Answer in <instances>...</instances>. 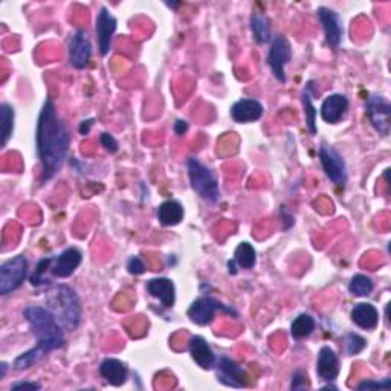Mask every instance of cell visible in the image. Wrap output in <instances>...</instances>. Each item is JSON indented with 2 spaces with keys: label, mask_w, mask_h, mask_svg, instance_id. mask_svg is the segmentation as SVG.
<instances>
[{
  "label": "cell",
  "mask_w": 391,
  "mask_h": 391,
  "mask_svg": "<svg viewBox=\"0 0 391 391\" xmlns=\"http://www.w3.org/2000/svg\"><path fill=\"white\" fill-rule=\"evenodd\" d=\"M320 161H321L325 176L329 177L335 185L344 187L347 182V167H345V161L343 160V156L338 153L333 147L327 145V144H321Z\"/></svg>",
  "instance_id": "ba28073f"
},
{
  "label": "cell",
  "mask_w": 391,
  "mask_h": 391,
  "mask_svg": "<svg viewBox=\"0 0 391 391\" xmlns=\"http://www.w3.org/2000/svg\"><path fill=\"white\" fill-rule=\"evenodd\" d=\"M28 260L25 256H17L0 266V293L8 295L22 286L28 276Z\"/></svg>",
  "instance_id": "5b68a950"
},
{
  "label": "cell",
  "mask_w": 391,
  "mask_h": 391,
  "mask_svg": "<svg viewBox=\"0 0 391 391\" xmlns=\"http://www.w3.org/2000/svg\"><path fill=\"white\" fill-rule=\"evenodd\" d=\"M6 368H8V365L5 364V363H2V375H0V377H5V375H6Z\"/></svg>",
  "instance_id": "74e56055"
},
{
  "label": "cell",
  "mask_w": 391,
  "mask_h": 391,
  "mask_svg": "<svg viewBox=\"0 0 391 391\" xmlns=\"http://www.w3.org/2000/svg\"><path fill=\"white\" fill-rule=\"evenodd\" d=\"M345 352L347 355L355 356L361 353L367 347V340L358 333H348L345 335Z\"/></svg>",
  "instance_id": "f546056e"
},
{
  "label": "cell",
  "mask_w": 391,
  "mask_h": 391,
  "mask_svg": "<svg viewBox=\"0 0 391 391\" xmlns=\"http://www.w3.org/2000/svg\"><path fill=\"white\" fill-rule=\"evenodd\" d=\"M147 292L160 300L164 308H173L176 301V288L170 278H153L147 283Z\"/></svg>",
  "instance_id": "ffe728a7"
},
{
  "label": "cell",
  "mask_w": 391,
  "mask_h": 391,
  "mask_svg": "<svg viewBox=\"0 0 391 391\" xmlns=\"http://www.w3.org/2000/svg\"><path fill=\"white\" fill-rule=\"evenodd\" d=\"M189 355H192L193 361L204 370H211L216 367L217 356L214 355L213 348L208 344L204 336H193L189 340Z\"/></svg>",
  "instance_id": "9a60e30c"
},
{
  "label": "cell",
  "mask_w": 391,
  "mask_h": 391,
  "mask_svg": "<svg viewBox=\"0 0 391 391\" xmlns=\"http://www.w3.org/2000/svg\"><path fill=\"white\" fill-rule=\"evenodd\" d=\"M391 387V379L385 377L382 380H375V379H365L363 382H359L356 390L364 391V390H373V388H379V390H388Z\"/></svg>",
  "instance_id": "4dcf8cb0"
},
{
  "label": "cell",
  "mask_w": 391,
  "mask_h": 391,
  "mask_svg": "<svg viewBox=\"0 0 391 391\" xmlns=\"http://www.w3.org/2000/svg\"><path fill=\"white\" fill-rule=\"evenodd\" d=\"M83 261V254L77 248H68L63 251L57 259L52 260L51 276L56 278H68L78 269Z\"/></svg>",
  "instance_id": "5bb4252c"
},
{
  "label": "cell",
  "mask_w": 391,
  "mask_h": 391,
  "mask_svg": "<svg viewBox=\"0 0 391 391\" xmlns=\"http://www.w3.org/2000/svg\"><path fill=\"white\" fill-rule=\"evenodd\" d=\"M263 105L257 100H251V98H243L237 101L236 104H232L231 108V116L232 120L239 124H246V122H254L260 120L263 116Z\"/></svg>",
  "instance_id": "e0dca14e"
},
{
  "label": "cell",
  "mask_w": 391,
  "mask_h": 391,
  "mask_svg": "<svg viewBox=\"0 0 391 391\" xmlns=\"http://www.w3.org/2000/svg\"><path fill=\"white\" fill-rule=\"evenodd\" d=\"M0 118H2V147H6L8 141L11 140L14 132L16 113L11 105L4 103L0 105Z\"/></svg>",
  "instance_id": "484cf974"
},
{
  "label": "cell",
  "mask_w": 391,
  "mask_h": 391,
  "mask_svg": "<svg viewBox=\"0 0 391 391\" xmlns=\"http://www.w3.org/2000/svg\"><path fill=\"white\" fill-rule=\"evenodd\" d=\"M352 321L364 330H375L379 324V312L373 304L359 303L352 309Z\"/></svg>",
  "instance_id": "44dd1931"
},
{
  "label": "cell",
  "mask_w": 391,
  "mask_h": 391,
  "mask_svg": "<svg viewBox=\"0 0 391 391\" xmlns=\"http://www.w3.org/2000/svg\"><path fill=\"white\" fill-rule=\"evenodd\" d=\"M100 142L109 153H116L120 149L118 141H116L110 133H101L100 135Z\"/></svg>",
  "instance_id": "d6a6232c"
},
{
  "label": "cell",
  "mask_w": 391,
  "mask_h": 391,
  "mask_svg": "<svg viewBox=\"0 0 391 391\" xmlns=\"http://www.w3.org/2000/svg\"><path fill=\"white\" fill-rule=\"evenodd\" d=\"M216 373L220 384L232 388H245L248 385V375L236 361L220 356L216 363Z\"/></svg>",
  "instance_id": "30bf717a"
},
{
  "label": "cell",
  "mask_w": 391,
  "mask_h": 391,
  "mask_svg": "<svg viewBox=\"0 0 391 391\" xmlns=\"http://www.w3.org/2000/svg\"><path fill=\"white\" fill-rule=\"evenodd\" d=\"M348 110V100L341 93H333L327 97L321 104V118L329 124L340 122Z\"/></svg>",
  "instance_id": "2e32d148"
},
{
  "label": "cell",
  "mask_w": 391,
  "mask_h": 391,
  "mask_svg": "<svg viewBox=\"0 0 391 391\" xmlns=\"http://www.w3.org/2000/svg\"><path fill=\"white\" fill-rule=\"evenodd\" d=\"M303 105H304V115H306V125H308L311 135H316L318 133V129H316V115H318V110H316L315 105L312 104L309 90H304L303 93Z\"/></svg>",
  "instance_id": "83f0119b"
},
{
  "label": "cell",
  "mask_w": 391,
  "mask_h": 391,
  "mask_svg": "<svg viewBox=\"0 0 391 391\" xmlns=\"http://www.w3.org/2000/svg\"><path fill=\"white\" fill-rule=\"evenodd\" d=\"M41 385L38 382H28V380H22V382H16L11 385V390H40Z\"/></svg>",
  "instance_id": "e575fe53"
},
{
  "label": "cell",
  "mask_w": 391,
  "mask_h": 391,
  "mask_svg": "<svg viewBox=\"0 0 391 391\" xmlns=\"http://www.w3.org/2000/svg\"><path fill=\"white\" fill-rule=\"evenodd\" d=\"M36 141L41 164V181L46 182L61 170L71 147L68 127L65 121L58 118L56 104L51 98H48L41 108L37 121Z\"/></svg>",
  "instance_id": "6da1fadb"
},
{
  "label": "cell",
  "mask_w": 391,
  "mask_h": 391,
  "mask_svg": "<svg viewBox=\"0 0 391 391\" xmlns=\"http://www.w3.org/2000/svg\"><path fill=\"white\" fill-rule=\"evenodd\" d=\"M256 261H257V254H256V249L252 248L251 243L248 241L240 243L234 252V263H237V265L243 269H252L256 266Z\"/></svg>",
  "instance_id": "d4e9b609"
},
{
  "label": "cell",
  "mask_w": 391,
  "mask_h": 391,
  "mask_svg": "<svg viewBox=\"0 0 391 391\" xmlns=\"http://www.w3.org/2000/svg\"><path fill=\"white\" fill-rule=\"evenodd\" d=\"M51 265H52V259H43V260H40L38 261V265L34 271L33 276H31L29 281L31 284H33V286H43V284H49V280L45 278V273L51 271Z\"/></svg>",
  "instance_id": "f1b7e54d"
},
{
  "label": "cell",
  "mask_w": 391,
  "mask_h": 391,
  "mask_svg": "<svg viewBox=\"0 0 391 391\" xmlns=\"http://www.w3.org/2000/svg\"><path fill=\"white\" fill-rule=\"evenodd\" d=\"M116 22L115 16L109 11L108 8L103 6L97 16V40H98V49L101 56H108L112 48V38L116 31Z\"/></svg>",
  "instance_id": "4fadbf2b"
},
{
  "label": "cell",
  "mask_w": 391,
  "mask_h": 391,
  "mask_svg": "<svg viewBox=\"0 0 391 391\" xmlns=\"http://www.w3.org/2000/svg\"><path fill=\"white\" fill-rule=\"evenodd\" d=\"M157 220L164 226H176L184 220V207L177 200H165L157 208Z\"/></svg>",
  "instance_id": "7402d4cb"
},
{
  "label": "cell",
  "mask_w": 391,
  "mask_h": 391,
  "mask_svg": "<svg viewBox=\"0 0 391 391\" xmlns=\"http://www.w3.org/2000/svg\"><path fill=\"white\" fill-rule=\"evenodd\" d=\"M93 118H90V120H86V121H83L81 124H80V135H83V136H86V135H89V132H90V129H92V125H93Z\"/></svg>",
  "instance_id": "d590c367"
},
{
  "label": "cell",
  "mask_w": 391,
  "mask_h": 391,
  "mask_svg": "<svg viewBox=\"0 0 391 391\" xmlns=\"http://www.w3.org/2000/svg\"><path fill=\"white\" fill-rule=\"evenodd\" d=\"M306 388H311L308 375H306L304 372H301V370H297V372L292 375L291 390H306Z\"/></svg>",
  "instance_id": "1f68e13d"
},
{
  "label": "cell",
  "mask_w": 391,
  "mask_h": 391,
  "mask_svg": "<svg viewBox=\"0 0 391 391\" xmlns=\"http://www.w3.org/2000/svg\"><path fill=\"white\" fill-rule=\"evenodd\" d=\"M225 312L228 315H234L237 316L236 311L228 308L224 303H220L219 300L213 297H200L197 298L188 309V316L189 320L196 323L197 325H208L213 323L214 316L217 312Z\"/></svg>",
  "instance_id": "8992f818"
},
{
  "label": "cell",
  "mask_w": 391,
  "mask_h": 391,
  "mask_svg": "<svg viewBox=\"0 0 391 391\" xmlns=\"http://www.w3.org/2000/svg\"><path fill=\"white\" fill-rule=\"evenodd\" d=\"M187 130H188V122L187 121L179 120V121L174 122V132H176V135L181 136V135L187 133Z\"/></svg>",
  "instance_id": "8d00e7d4"
},
{
  "label": "cell",
  "mask_w": 391,
  "mask_h": 391,
  "mask_svg": "<svg viewBox=\"0 0 391 391\" xmlns=\"http://www.w3.org/2000/svg\"><path fill=\"white\" fill-rule=\"evenodd\" d=\"M316 16H318L320 22L323 25L327 45H329L330 48L340 46L341 40H343V34H344V28H343L340 14L333 11V9H330V8L321 6V8H318V11H316Z\"/></svg>",
  "instance_id": "7c38bea8"
},
{
  "label": "cell",
  "mask_w": 391,
  "mask_h": 391,
  "mask_svg": "<svg viewBox=\"0 0 391 391\" xmlns=\"http://www.w3.org/2000/svg\"><path fill=\"white\" fill-rule=\"evenodd\" d=\"M340 358L333 348L323 347L318 353V361H316V373L325 382H333L340 375Z\"/></svg>",
  "instance_id": "ac0fdd59"
},
{
  "label": "cell",
  "mask_w": 391,
  "mask_h": 391,
  "mask_svg": "<svg viewBox=\"0 0 391 391\" xmlns=\"http://www.w3.org/2000/svg\"><path fill=\"white\" fill-rule=\"evenodd\" d=\"M251 31L254 40L257 41L259 45L269 43L271 40V22L269 19L261 14V13H254L251 17Z\"/></svg>",
  "instance_id": "603a6c76"
},
{
  "label": "cell",
  "mask_w": 391,
  "mask_h": 391,
  "mask_svg": "<svg viewBox=\"0 0 391 391\" xmlns=\"http://www.w3.org/2000/svg\"><path fill=\"white\" fill-rule=\"evenodd\" d=\"M127 269H129L132 276H141V273L145 272V265L138 256H135L127 261Z\"/></svg>",
  "instance_id": "836d02e7"
},
{
  "label": "cell",
  "mask_w": 391,
  "mask_h": 391,
  "mask_svg": "<svg viewBox=\"0 0 391 391\" xmlns=\"http://www.w3.org/2000/svg\"><path fill=\"white\" fill-rule=\"evenodd\" d=\"M92 57V45L84 29L73 33L69 41V61L75 69H86Z\"/></svg>",
  "instance_id": "8fae6325"
},
{
  "label": "cell",
  "mask_w": 391,
  "mask_h": 391,
  "mask_svg": "<svg viewBox=\"0 0 391 391\" xmlns=\"http://www.w3.org/2000/svg\"><path fill=\"white\" fill-rule=\"evenodd\" d=\"M292 60V46L286 37H277L272 41L269 56H268V65L271 66V71L280 83H286V73H284V68H286Z\"/></svg>",
  "instance_id": "9c48e42d"
},
{
  "label": "cell",
  "mask_w": 391,
  "mask_h": 391,
  "mask_svg": "<svg viewBox=\"0 0 391 391\" xmlns=\"http://www.w3.org/2000/svg\"><path fill=\"white\" fill-rule=\"evenodd\" d=\"M24 316L36 336L37 344L16 359L13 367L17 372L31 368L49 352L57 350L65 344V333H63L65 329L48 309L41 308V306H29L24 311Z\"/></svg>",
  "instance_id": "7a4b0ae2"
},
{
  "label": "cell",
  "mask_w": 391,
  "mask_h": 391,
  "mask_svg": "<svg viewBox=\"0 0 391 391\" xmlns=\"http://www.w3.org/2000/svg\"><path fill=\"white\" fill-rule=\"evenodd\" d=\"M100 375L113 387H121L129 379V368L120 359L108 358L100 365Z\"/></svg>",
  "instance_id": "d6986e66"
},
{
  "label": "cell",
  "mask_w": 391,
  "mask_h": 391,
  "mask_svg": "<svg viewBox=\"0 0 391 391\" xmlns=\"http://www.w3.org/2000/svg\"><path fill=\"white\" fill-rule=\"evenodd\" d=\"M373 280L367 276H363V273H358V276L352 278L350 284H348V291H350V293L355 295V297H368V295L373 292Z\"/></svg>",
  "instance_id": "4316f807"
},
{
  "label": "cell",
  "mask_w": 391,
  "mask_h": 391,
  "mask_svg": "<svg viewBox=\"0 0 391 391\" xmlns=\"http://www.w3.org/2000/svg\"><path fill=\"white\" fill-rule=\"evenodd\" d=\"M365 113L370 124H372V127L379 135H390L391 104L387 98L380 97V95H372V97L367 100Z\"/></svg>",
  "instance_id": "52a82bcc"
},
{
  "label": "cell",
  "mask_w": 391,
  "mask_h": 391,
  "mask_svg": "<svg viewBox=\"0 0 391 391\" xmlns=\"http://www.w3.org/2000/svg\"><path fill=\"white\" fill-rule=\"evenodd\" d=\"M46 309L66 332L75 330L81 321V301L68 284H57L46 293Z\"/></svg>",
  "instance_id": "3957f363"
},
{
  "label": "cell",
  "mask_w": 391,
  "mask_h": 391,
  "mask_svg": "<svg viewBox=\"0 0 391 391\" xmlns=\"http://www.w3.org/2000/svg\"><path fill=\"white\" fill-rule=\"evenodd\" d=\"M187 170L189 184L194 192L208 204H216L220 199V189L217 179L207 165H204L196 157H189L187 161Z\"/></svg>",
  "instance_id": "277c9868"
},
{
  "label": "cell",
  "mask_w": 391,
  "mask_h": 391,
  "mask_svg": "<svg viewBox=\"0 0 391 391\" xmlns=\"http://www.w3.org/2000/svg\"><path fill=\"white\" fill-rule=\"evenodd\" d=\"M315 330V320L308 313H301L291 324V335L293 340L308 338Z\"/></svg>",
  "instance_id": "cb8c5ba5"
}]
</instances>
